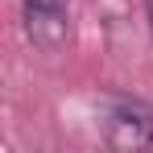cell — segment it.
Listing matches in <instances>:
<instances>
[{
  "label": "cell",
  "mask_w": 153,
  "mask_h": 153,
  "mask_svg": "<svg viewBox=\"0 0 153 153\" xmlns=\"http://www.w3.org/2000/svg\"><path fill=\"white\" fill-rule=\"evenodd\" d=\"M145 21H149V33H153V0H145Z\"/></svg>",
  "instance_id": "277c9868"
},
{
  "label": "cell",
  "mask_w": 153,
  "mask_h": 153,
  "mask_svg": "<svg viewBox=\"0 0 153 153\" xmlns=\"http://www.w3.org/2000/svg\"><path fill=\"white\" fill-rule=\"evenodd\" d=\"M149 145H153V141H149Z\"/></svg>",
  "instance_id": "5b68a950"
},
{
  "label": "cell",
  "mask_w": 153,
  "mask_h": 153,
  "mask_svg": "<svg viewBox=\"0 0 153 153\" xmlns=\"http://www.w3.org/2000/svg\"><path fill=\"white\" fill-rule=\"evenodd\" d=\"M25 4H37V8H66V0H25Z\"/></svg>",
  "instance_id": "3957f363"
},
{
  "label": "cell",
  "mask_w": 153,
  "mask_h": 153,
  "mask_svg": "<svg viewBox=\"0 0 153 153\" xmlns=\"http://www.w3.org/2000/svg\"><path fill=\"white\" fill-rule=\"evenodd\" d=\"M25 33L33 46H42V50H58L62 42H66V8H37V4H25Z\"/></svg>",
  "instance_id": "7a4b0ae2"
},
{
  "label": "cell",
  "mask_w": 153,
  "mask_h": 153,
  "mask_svg": "<svg viewBox=\"0 0 153 153\" xmlns=\"http://www.w3.org/2000/svg\"><path fill=\"white\" fill-rule=\"evenodd\" d=\"M108 137H112V145H132V149L149 145L153 141V112L145 103H120L108 120Z\"/></svg>",
  "instance_id": "6da1fadb"
}]
</instances>
